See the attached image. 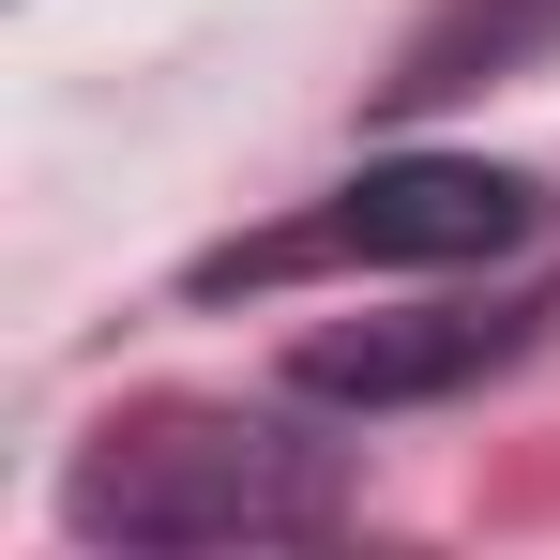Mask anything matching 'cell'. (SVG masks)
I'll return each instance as SVG.
<instances>
[{
	"label": "cell",
	"instance_id": "cell-1",
	"mask_svg": "<svg viewBox=\"0 0 560 560\" xmlns=\"http://www.w3.org/2000/svg\"><path fill=\"white\" fill-rule=\"evenodd\" d=\"M349 515V455L288 409H152L61 469L77 546H303Z\"/></svg>",
	"mask_w": 560,
	"mask_h": 560
},
{
	"label": "cell",
	"instance_id": "cell-2",
	"mask_svg": "<svg viewBox=\"0 0 560 560\" xmlns=\"http://www.w3.org/2000/svg\"><path fill=\"white\" fill-rule=\"evenodd\" d=\"M546 243V183L500 167V152H378L318 212H288L258 243H212L197 258V303L228 288H288V273H485V258H530Z\"/></svg>",
	"mask_w": 560,
	"mask_h": 560
},
{
	"label": "cell",
	"instance_id": "cell-3",
	"mask_svg": "<svg viewBox=\"0 0 560 560\" xmlns=\"http://www.w3.org/2000/svg\"><path fill=\"white\" fill-rule=\"evenodd\" d=\"M560 318V288H500V303H409V318H334L288 349V394L303 409H424V394H469L500 378L530 334Z\"/></svg>",
	"mask_w": 560,
	"mask_h": 560
}]
</instances>
